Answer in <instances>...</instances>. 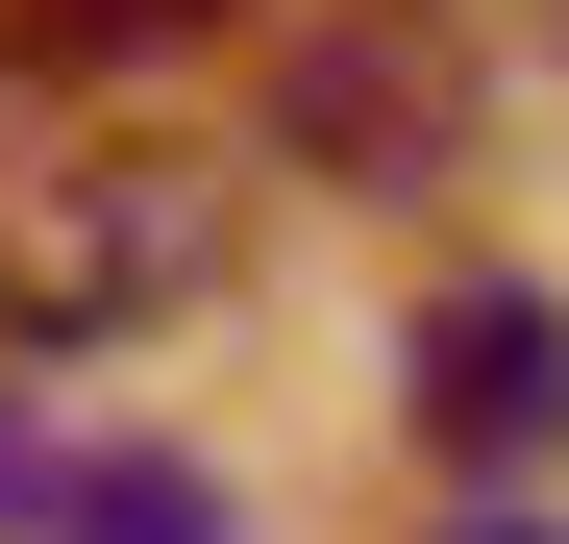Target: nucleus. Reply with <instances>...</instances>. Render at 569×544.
Instances as JSON below:
<instances>
[{"label":"nucleus","instance_id":"obj_1","mask_svg":"<svg viewBox=\"0 0 569 544\" xmlns=\"http://www.w3.org/2000/svg\"><path fill=\"white\" fill-rule=\"evenodd\" d=\"M248 272V173L173 124H26L0 149V346H149Z\"/></svg>","mask_w":569,"mask_h":544},{"label":"nucleus","instance_id":"obj_2","mask_svg":"<svg viewBox=\"0 0 569 544\" xmlns=\"http://www.w3.org/2000/svg\"><path fill=\"white\" fill-rule=\"evenodd\" d=\"M272 149L347 173V199H446L470 173V26L446 0H322V26H272Z\"/></svg>","mask_w":569,"mask_h":544},{"label":"nucleus","instance_id":"obj_3","mask_svg":"<svg viewBox=\"0 0 569 544\" xmlns=\"http://www.w3.org/2000/svg\"><path fill=\"white\" fill-rule=\"evenodd\" d=\"M421 445H446V471H545V445H569V298H545V272L421 298Z\"/></svg>","mask_w":569,"mask_h":544},{"label":"nucleus","instance_id":"obj_4","mask_svg":"<svg viewBox=\"0 0 569 544\" xmlns=\"http://www.w3.org/2000/svg\"><path fill=\"white\" fill-rule=\"evenodd\" d=\"M0 520L26 544H223L199 471H149V445H26V421H0Z\"/></svg>","mask_w":569,"mask_h":544},{"label":"nucleus","instance_id":"obj_5","mask_svg":"<svg viewBox=\"0 0 569 544\" xmlns=\"http://www.w3.org/2000/svg\"><path fill=\"white\" fill-rule=\"evenodd\" d=\"M173 26H223V0H0V74H124Z\"/></svg>","mask_w":569,"mask_h":544},{"label":"nucleus","instance_id":"obj_6","mask_svg":"<svg viewBox=\"0 0 569 544\" xmlns=\"http://www.w3.org/2000/svg\"><path fill=\"white\" fill-rule=\"evenodd\" d=\"M446 544H569V520H520V495H496V520H446Z\"/></svg>","mask_w":569,"mask_h":544}]
</instances>
